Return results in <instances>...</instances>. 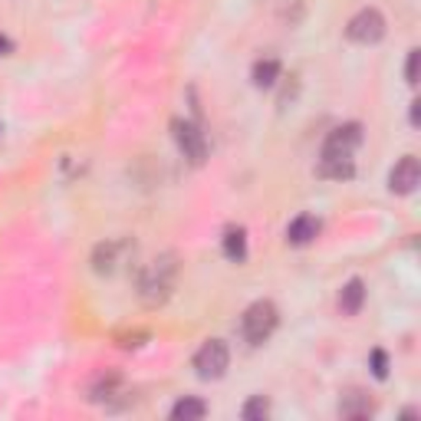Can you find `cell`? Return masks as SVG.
<instances>
[{
  "label": "cell",
  "instance_id": "6da1fadb",
  "mask_svg": "<svg viewBox=\"0 0 421 421\" xmlns=\"http://www.w3.org/2000/svg\"><path fill=\"white\" fill-rule=\"evenodd\" d=\"M175 277H178V263H175V254H162V257H155L145 267L142 273V280H138V297L145 306H162L168 303L171 297V290H175Z\"/></svg>",
  "mask_w": 421,
  "mask_h": 421
},
{
  "label": "cell",
  "instance_id": "7a4b0ae2",
  "mask_svg": "<svg viewBox=\"0 0 421 421\" xmlns=\"http://www.w3.org/2000/svg\"><path fill=\"white\" fill-rule=\"evenodd\" d=\"M280 323V312L273 306L270 299H257V303H250L241 316V333H244V339L250 346H263V342L273 336V329Z\"/></svg>",
  "mask_w": 421,
  "mask_h": 421
},
{
  "label": "cell",
  "instance_id": "3957f363",
  "mask_svg": "<svg viewBox=\"0 0 421 421\" xmlns=\"http://www.w3.org/2000/svg\"><path fill=\"white\" fill-rule=\"evenodd\" d=\"M227 366H231V349L224 339H207L194 353V368L201 379H221L227 372Z\"/></svg>",
  "mask_w": 421,
  "mask_h": 421
},
{
  "label": "cell",
  "instance_id": "277c9868",
  "mask_svg": "<svg viewBox=\"0 0 421 421\" xmlns=\"http://www.w3.org/2000/svg\"><path fill=\"white\" fill-rule=\"evenodd\" d=\"M171 132H175V142H178V149H181V155H185L194 168H201L204 158H207V138H204L201 129L194 122H188V119H175V122H171Z\"/></svg>",
  "mask_w": 421,
  "mask_h": 421
},
{
  "label": "cell",
  "instance_id": "5b68a950",
  "mask_svg": "<svg viewBox=\"0 0 421 421\" xmlns=\"http://www.w3.org/2000/svg\"><path fill=\"white\" fill-rule=\"evenodd\" d=\"M346 37L353 43H362V46L379 43L382 37H385V17H382L375 7H362V10L346 24Z\"/></svg>",
  "mask_w": 421,
  "mask_h": 421
},
{
  "label": "cell",
  "instance_id": "8992f818",
  "mask_svg": "<svg viewBox=\"0 0 421 421\" xmlns=\"http://www.w3.org/2000/svg\"><path fill=\"white\" fill-rule=\"evenodd\" d=\"M362 145V125L346 122L339 129H333L329 138L323 142V158H353V151Z\"/></svg>",
  "mask_w": 421,
  "mask_h": 421
},
{
  "label": "cell",
  "instance_id": "52a82bcc",
  "mask_svg": "<svg viewBox=\"0 0 421 421\" xmlns=\"http://www.w3.org/2000/svg\"><path fill=\"white\" fill-rule=\"evenodd\" d=\"M421 181V162L415 155H405L402 162L389 171V191L392 194H411Z\"/></svg>",
  "mask_w": 421,
  "mask_h": 421
},
{
  "label": "cell",
  "instance_id": "ba28073f",
  "mask_svg": "<svg viewBox=\"0 0 421 421\" xmlns=\"http://www.w3.org/2000/svg\"><path fill=\"white\" fill-rule=\"evenodd\" d=\"M316 234H319V221L312 218V214H299L297 221H290V227H286V241L293 247H306L316 241Z\"/></svg>",
  "mask_w": 421,
  "mask_h": 421
},
{
  "label": "cell",
  "instance_id": "9c48e42d",
  "mask_svg": "<svg viewBox=\"0 0 421 421\" xmlns=\"http://www.w3.org/2000/svg\"><path fill=\"white\" fill-rule=\"evenodd\" d=\"M375 411V402L368 398L366 392H346L342 395V402H339V415L342 418H368Z\"/></svg>",
  "mask_w": 421,
  "mask_h": 421
},
{
  "label": "cell",
  "instance_id": "30bf717a",
  "mask_svg": "<svg viewBox=\"0 0 421 421\" xmlns=\"http://www.w3.org/2000/svg\"><path fill=\"white\" fill-rule=\"evenodd\" d=\"M362 303H366V283L353 277L349 283L339 290V312L342 316H355V312L362 310Z\"/></svg>",
  "mask_w": 421,
  "mask_h": 421
},
{
  "label": "cell",
  "instance_id": "8fae6325",
  "mask_svg": "<svg viewBox=\"0 0 421 421\" xmlns=\"http://www.w3.org/2000/svg\"><path fill=\"white\" fill-rule=\"evenodd\" d=\"M316 175L333 178V181H349L355 175V165H353V158H319Z\"/></svg>",
  "mask_w": 421,
  "mask_h": 421
},
{
  "label": "cell",
  "instance_id": "7c38bea8",
  "mask_svg": "<svg viewBox=\"0 0 421 421\" xmlns=\"http://www.w3.org/2000/svg\"><path fill=\"white\" fill-rule=\"evenodd\" d=\"M119 250H122V244H115V241L99 244L93 250V270L95 273H112L115 270V260H119Z\"/></svg>",
  "mask_w": 421,
  "mask_h": 421
},
{
  "label": "cell",
  "instance_id": "4fadbf2b",
  "mask_svg": "<svg viewBox=\"0 0 421 421\" xmlns=\"http://www.w3.org/2000/svg\"><path fill=\"white\" fill-rule=\"evenodd\" d=\"M224 257L234 263H244L247 260V231L244 227H231L224 234Z\"/></svg>",
  "mask_w": 421,
  "mask_h": 421
},
{
  "label": "cell",
  "instance_id": "5bb4252c",
  "mask_svg": "<svg viewBox=\"0 0 421 421\" xmlns=\"http://www.w3.org/2000/svg\"><path fill=\"white\" fill-rule=\"evenodd\" d=\"M204 415H207V405H204L201 398H181L171 408V418L175 421H201Z\"/></svg>",
  "mask_w": 421,
  "mask_h": 421
},
{
  "label": "cell",
  "instance_id": "9a60e30c",
  "mask_svg": "<svg viewBox=\"0 0 421 421\" xmlns=\"http://www.w3.org/2000/svg\"><path fill=\"white\" fill-rule=\"evenodd\" d=\"M254 86L257 89H270L273 82L280 79V63L277 59H260V63H254Z\"/></svg>",
  "mask_w": 421,
  "mask_h": 421
},
{
  "label": "cell",
  "instance_id": "2e32d148",
  "mask_svg": "<svg viewBox=\"0 0 421 421\" xmlns=\"http://www.w3.org/2000/svg\"><path fill=\"white\" fill-rule=\"evenodd\" d=\"M270 415V398L267 395H254L244 408H241V418L244 421H263Z\"/></svg>",
  "mask_w": 421,
  "mask_h": 421
},
{
  "label": "cell",
  "instance_id": "e0dca14e",
  "mask_svg": "<svg viewBox=\"0 0 421 421\" xmlns=\"http://www.w3.org/2000/svg\"><path fill=\"white\" fill-rule=\"evenodd\" d=\"M418 63H421V50H408V63H405V82L408 86H418Z\"/></svg>",
  "mask_w": 421,
  "mask_h": 421
},
{
  "label": "cell",
  "instance_id": "ac0fdd59",
  "mask_svg": "<svg viewBox=\"0 0 421 421\" xmlns=\"http://www.w3.org/2000/svg\"><path fill=\"white\" fill-rule=\"evenodd\" d=\"M372 375H375V379H385V375H389V355L382 353V349L372 353Z\"/></svg>",
  "mask_w": 421,
  "mask_h": 421
},
{
  "label": "cell",
  "instance_id": "d6986e66",
  "mask_svg": "<svg viewBox=\"0 0 421 421\" xmlns=\"http://www.w3.org/2000/svg\"><path fill=\"white\" fill-rule=\"evenodd\" d=\"M418 119H421V102L415 99V102H411V125H418Z\"/></svg>",
  "mask_w": 421,
  "mask_h": 421
},
{
  "label": "cell",
  "instance_id": "ffe728a7",
  "mask_svg": "<svg viewBox=\"0 0 421 421\" xmlns=\"http://www.w3.org/2000/svg\"><path fill=\"white\" fill-rule=\"evenodd\" d=\"M10 50H14V43H10L7 37H3V33H0V56H7Z\"/></svg>",
  "mask_w": 421,
  "mask_h": 421
}]
</instances>
